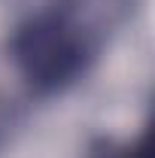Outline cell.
I'll use <instances>...</instances> for the list:
<instances>
[{"instance_id": "6da1fadb", "label": "cell", "mask_w": 155, "mask_h": 158, "mask_svg": "<svg viewBox=\"0 0 155 158\" xmlns=\"http://www.w3.org/2000/svg\"><path fill=\"white\" fill-rule=\"evenodd\" d=\"M143 0H46L12 31L9 55L24 85L55 98L91 73Z\"/></svg>"}, {"instance_id": "7a4b0ae2", "label": "cell", "mask_w": 155, "mask_h": 158, "mask_svg": "<svg viewBox=\"0 0 155 158\" xmlns=\"http://www.w3.org/2000/svg\"><path fill=\"white\" fill-rule=\"evenodd\" d=\"M85 158H152V143H149V131H140L131 140H110L100 137L91 143Z\"/></svg>"}]
</instances>
